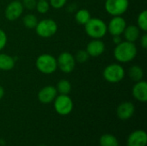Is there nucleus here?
<instances>
[{"label":"nucleus","mask_w":147,"mask_h":146,"mask_svg":"<svg viewBox=\"0 0 147 146\" xmlns=\"http://www.w3.org/2000/svg\"><path fill=\"white\" fill-rule=\"evenodd\" d=\"M138 53V49L134 42L121 41L114 49V57L119 63H128L133 61Z\"/></svg>","instance_id":"nucleus-1"},{"label":"nucleus","mask_w":147,"mask_h":146,"mask_svg":"<svg viewBox=\"0 0 147 146\" xmlns=\"http://www.w3.org/2000/svg\"><path fill=\"white\" fill-rule=\"evenodd\" d=\"M85 33L91 39H102L108 33L106 22L97 17H91L84 25Z\"/></svg>","instance_id":"nucleus-2"},{"label":"nucleus","mask_w":147,"mask_h":146,"mask_svg":"<svg viewBox=\"0 0 147 146\" xmlns=\"http://www.w3.org/2000/svg\"><path fill=\"white\" fill-rule=\"evenodd\" d=\"M35 66L37 70L42 74H45V75L53 74L58 69L57 59L49 53L40 54L36 59Z\"/></svg>","instance_id":"nucleus-3"},{"label":"nucleus","mask_w":147,"mask_h":146,"mask_svg":"<svg viewBox=\"0 0 147 146\" xmlns=\"http://www.w3.org/2000/svg\"><path fill=\"white\" fill-rule=\"evenodd\" d=\"M125 75L126 71L124 67L118 63H113L107 65L102 71L103 78L110 83H117L122 81Z\"/></svg>","instance_id":"nucleus-4"},{"label":"nucleus","mask_w":147,"mask_h":146,"mask_svg":"<svg viewBox=\"0 0 147 146\" xmlns=\"http://www.w3.org/2000/svg\"><path fill=\"white\" fill-rule=\"evenodd\" d=\"M36 34L41 38H50L58 31V24L53 19L45 18L38 22L35 27Z\"/></svg>","instance_id":"nucleus-5"},{"label":"nucleus","mask_w":147,"mask_h":146,"mask_svg":"<svg viewBox=\"0 0 147 146\" xmlns=\"http://www.w3.org/2000/svg\"><path fill=\"white\" fill-rule=\"evenodd\" d=\"M53 108L55 112L62 116L70 114L73 110V101L69 96V95H61L59 94L54 99Z\"/></svg>","instance_id":"nucleus-6"},{"label":"nucleus","mask_w":147,"mask_h":146,"mask_svg":"<svg viewBox=\"0 0 147 146\" xmlns=\"http://www.w3.org/2000/svg\"><path fill=\"white\" fill-rule=\"evenodd\" d=\"M129 7V0H105L104 8L112 16L122 15Z\"/></svg>","instance_id":"nucleus-7"},{"label":"nucleus","mask_w":147,"mask_h":146,"mask_svg":"<svg viewBox=\"0 0 147 146\" xmlns=\"http://www.w3.org/2000/svg\"><path fill=\"white\" fill-rule=\"evenodd\" d=\"M76 60L74 55L68 52H61L57 58L58 68L64 73H71L76 66Z\"/></svg>","instance_id":"nucleus-8"},{"label":"nucleus","mask_w":147,"mask_h":146,"mask_svg":"<svg viewBox=\"0 0 147 146\" xmlns=\"http://www.w3.org/2000/svg\"><path fill=\"white\" fill-rule=\"evenodd\" d=\"M127 22L122 15H116L113 16L112 19L107 24L108 32L112 36L121 35L127 27Z\"/></svg>","instance_id":"nucleus-9"},{"label":"nucleus","mask_w":147,"mask_h":146,"mask_svg":"<svg viewBox=\"0 0 147 146\" xmlns=\"http://www.w3.org/2000/svg\"><path fill=\"white\" fill-rule=\"evenodd\" d=\"M24 8L22 6V3L19 0H13L5 8L4 10V15L5 18L8 21H16L18 18H20L23 13Z\"/></svg>","instance_id":"nucleus-10"},{"label":"nucleus","mask_w":147,"mask_h":146,"mask_svg":"<svg viewBox=\"0 0 147 146\" xmlns=\"http://www.w3.org/2000/svg\"><path fill=\"white\" fill-rule=\"evenodd\" d=\"M58 96V91L54 86L47 85L43 87L38 92V100L43 104H49L53 102Z\"/></svg>","instance_id":"nucleus-11"},{"label":"nucleus","mask_w":147,"mask_h":146,"mask_svg":"<svg viewBox=\"0 0 147 146\" xmlns=\"http://www.w3.org/2000/svg\"><path fill=\"white\" fill-rule=\"evenodd\" d=\"M86 52L90 57L97 58L105 51V44L101 39H92L86 46Z\"/></svg>","instance_id":"nucleus-12"},{"label":"nucleus","mask_w":147,"mask_h":146,"mask_svg":"<svg viewBox=\"0 0 147 146\" xmlns=\"http://www.w3.org/2000/svg\"><path fill=\"white\" fill-rule=\"evenodd\" d=\"M135 112L134 104L131 102H124L121 103L116 109L117 117L121 120H127L132 118Z\"/></svg>","instance_id":"nucleus-13"},{"label":"nucleus","mask_w":147,"mask_h":146,"mask_svg":"<svg viewBox=\"0 0 147 146\" xmlns=\"http://www.w3.org/2000/svg\"><path fill=\"white\" fill-rule=\"evenodd\" d=\"M127 146H146L147 134L143 130H136L131 133L127 138Z\"/></svg>","instance_id":"nucleus-14"},{"label":"nucleus","mask_w":147,"mask_h":146,"mask_svg":"<svg viewBox=\"0 0 147 146\" xmlns=\"http://www.w3.org/2000/svg\"><path fill=\"white\" fill-rule=\"evenodd\" d=\"M133 96L140 102H146L147 101V83L144 80L136 82L132 89Z\"/></svg>","instance_id":"nucleus-15"},{"label":"nucleus","mask_w":147,"mask_h":146,"mask_svg":"<svg viewBox=\"0 0 147 146\" xmlns=\"http://www.w3.org/2000/svg\"><path fill=\"white\" fill-rule=\"evenodd\" d=\"M122 34L124 35V38L127 41L134 43L139 40L140 36V29L137 25H129L126 27Z\"/></svg>","instance_id":"nucleus-16"},{"label":"nucleus","mask_w":147,"mask_h":146,"mask_svg":"<svg viewBox=\"0 0 147 146\" xmlns=\"http://www.w3.org/2000/svg\"><path fill=\"white\" fill-rule=\"evenodd\" d=\"M15 65H16V60L12 56L7 53L0 52V70L1 71H10L15 67Z\"/></svg>","instance_id":"nucleus-17"},{"label":"nucleus","mask_w":147,"mask_h":146,"mask_svg":"<svg viewBox=\"0 0 147 146\" xmlns=\"http://www.w3.org/2000/svg\"><path fill=\"white\" fill-rule=\"evenodd\" d=\"M128 77L134 82H139L143 80L144 77V71L139 65H133L128 70Z\"/></svg>","instance_id":"nucleus-18"},{"label":"nucleus","mask_w":147,"mask_h":146,"mask_svg":"<svg viewBox=\"0 0 147 146\" xmlns=\"http://www.w3.org/2000/svg\"><path fill=\"white\" fill-rule=\"evenodd\" d=\"M91 18L90 11L86 9H80L75 14V21L80 25H85Z\"/></svg>","instance_id":"nucleus-19"},{"label":"nucleus","mask_w":147,"mask_h":146,"mask_svg":"<svg viewBox=\"0 0 147 146\" xmlns=\"http://www.w3.org/2000/svg\"><path fill=\"white\" fill-rule=\"evenodd\" d=\"M99 143L101 146H119V141L117 138L110 133L102 135Z\"/></svg>","instance_id":"nucleus-20"},{"label":"nucleus","mask_w":147,"mask_h":146,"mask_svg":"<svg viewBox=\"0 0 147 146\" xmlns=\"http://www.w3.org/2000/svg\"><path fill=\"white\" fill-rule=\"evenodd\" d=\"M55 88L58 93L61 95H69L71 90V84L67 79H61L58 82Z\"/></svg>","instance_id":"nucleus-21"},{"label":"nucleus","mask_w":147,"mask_h":146,"mask_svg":"<svg viewBox=\"0 0 147 146\" xmlns=\"http://www.w3.org/2000/svg\"><path fill=\"white\" fill-rule=\"evenodd\" d=\"M38 22H39V20H38L37 16L34 15V14H27L23 16V19H22L23 25L28 29L35 28Z\"/></svg>","instance_id":"nucleus-22"},{"label":"nucleus","mask_w":147,"mask_h":146,"mask_svg":"<svg viewBox=\"0 0 147 146\" xmlns=\"http://www.w3.org/2000/svg\"><path fill=\"white\" fill-rule=\"evenodd\" d=\"M137 26L140 31H147V10L141 11L137 16Z\"/></svg>","instance_id":"nucleus-23"},{"label":"nucleus","mask_w":147,"mask_h":146,"mask_svg":"<svg viewBox=\"0 0 147 146\" xmlns=\"http://www.w3.org/2000/svg\"><path fill=\"white\" fill-rule=\"evenodd\" d=\"M50 3L48 0H37L35 9L40 14H46L50 9Z\"/></svg>","instance_id":"nucleus-24"},{"label":"nucleus","mask_w":147,"mask_h":146,"mask_svg":"<svg viewBox=\"0 0 147 146\" xmlns=\"http://www.w3.org/2000/svg\"><path fill=\"white\" fill-rule=\"evenodd\" d=\"M74 58H75L76 62L83 64V63H85L89 59L90 56L88 52H86V50H79L76 52V54L74 55Z\"/></svg>","instance_id":"nucleus-25"},{"label":"nucleus","mask_w":147,"mask_h":146,"mask_svg":"<svg viewBox=\"0 0 147 146\" xmlns=\"http://www.w3.org/2000/svg\"><path fill=\"white\" fill-rule=\"evenodd\" d=\"M22 6L24 9L28 10H34L35 9L37 0H21Z\"/></svg>","instance_id":"nucleus-26"},{"label":"nucleus","mask_w":147,"mask_h":146,"mask_svg":"<svg viewBox=\"0 0 147 146\" xmlns=\"http://www.w3.org/2000/svg\"><path fill=\"white\" fill-rule=\"evenodd\" d=\"M48 2L52 8L55 9H59L65 5L67 0H49Z\"/></svg>","instance_id":"nucleus-27"},{"label":"nucleus","mask_w":147,"mask_h":146,"mask_svg":"<svg viewBox=\"0 0 147 146\" xmlns=\"http://www.w3.org/2000/svg\"><path fill=\"white\" fill-rule=\"evenodd\" d=\"M7 41H8V37L6 33L0 28V52L6 46Z\"/></svg>","instance_id":"nucleus-28"},{"label":"nucleus","mask_w":147,"mask_h":146,"mask_svg":"<svg viewBox=\"0 0 147 146\" xmlns=\"http://www.w3.org/2000/svg\"><path fill=\"white\" fill-rule=\"evenodd\" d=\"M140 45L142 46L143 49H146L147 48V34H144L141 38H140Z\"/></svg>","instance_id":"nucleus-29"},{"label":"nucleus","mask_w":147,"mask_h":146,"mask_svg":"<svg viewBox=\"0 0 147 146\" xmlns=\"http://www.w3.org/2000/svg\"><path fill=\"white\" fill-rule=\"evenodd\" d=\"M113 41L117 45V44H119L121 41H122L121 40V35H117V36H113Z\"/></svg>","instance_id":"nucleus-30"},{"label":"nucleus","mask_w":147,"mask_h":146,"mask_svg":"<svg viewBox=\"0 0 147 146\" xmlns=\"http://www.w3.org/2000/svg\"><path fill=\"white\" fill-rule=\"evenodd\" d=\"M3 96H4V89H3V86L0 85V100L3 99Z\"/></svg>","instance_id":"nucleus-31"},{"label":"nucleus","mask_w":147,"mask_h":146,"mask_svg":"<svg viewBox=\"0 0 147 146\" xmlns=\"http://www.w3.org/2000/svg\"><path fill=\"white\" fill-rule=\"evenodd\" d=\"M40 146H47V145H40Z\"/></svg>","instance_id":"nucleus-32"},{"label":"nucleus","mask_w":147,"mask_h":146,"mask_svg":"<svg viewBox=\"0 0 147 146\" xmlns=\"http://www.w3.org/2000/svg\"><path fill=\"white\" fill-rule=\"evenodd\" d=\"M19 1H21V0H19Z\"/></svg>","instance_id":"nucleus-33"}]
</instances>
